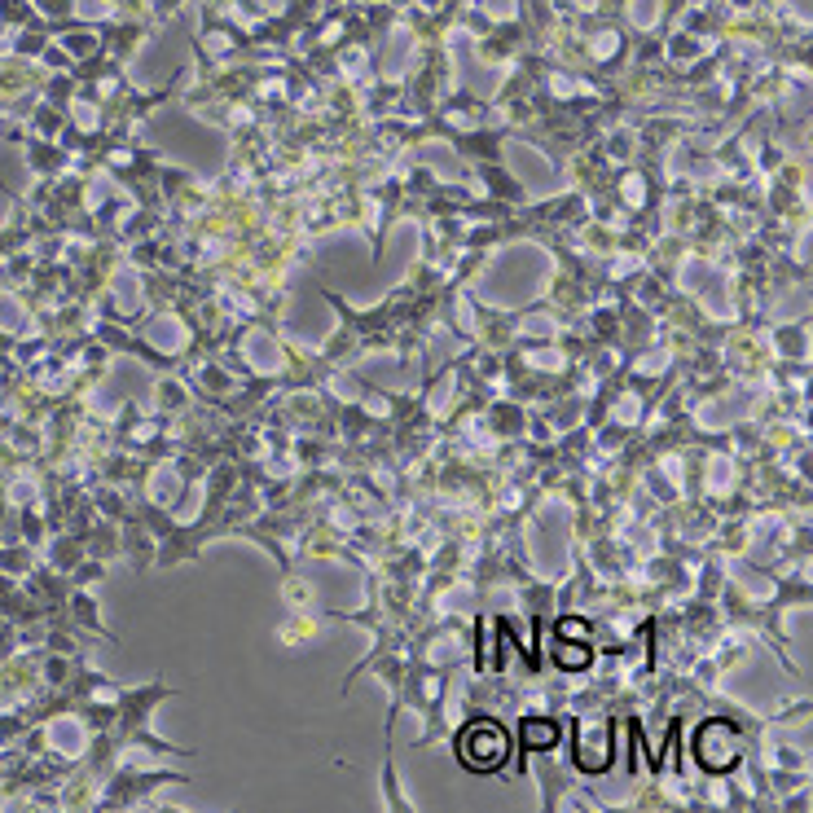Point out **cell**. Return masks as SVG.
I'll use <instances>...</instances> for the list:
<instances>
[{"instance_id": "obj_3", "label": "cell", "mask_w": 813, "mask_h": 813, "mask_svg": "<svg viewBox=\"0 0 813 813\" xmlns=\"http://www.w3.org/2000/svg\"><path fill=\"white\" fill-rule=\"evenodd\" d=\"M554 660H559V668H567V673H581V668H589V660H594V655H589L585 642H581V647H563V642H559Z\"/></svg>"}, {"instance_id": "obj_1", "label": "cell", "mask_w": 813, "mask_h": 813, "mask_svg": "<svg viewBox=\"0 0 813 813\" xmlns=\"http://www.w3.org/2000/svg\"><path fill=\"white\" fill-rule=\"evenodd\" d=\"M458 756H462V765L466 770H480V774H493L506 765V756H510V734L506 726H497V721H471V726L462 730V739H458Z\"/></svg>"}, {"instance_id": "obj_2", "label": "cell", "mask_w": 813, "mask_h": 813, "mask_svg": "<svg viewBox=\"0 0 813 813\" xmlns=\"http://www.w3.org/2000/svg\"><path fill=\"white\" fill-rule=\"evenodd\" d=\"M519 739L528 752H550L554 739H559V726H554V721H541V717H528L519 730Z\"/></svg>"}]
</instances>
